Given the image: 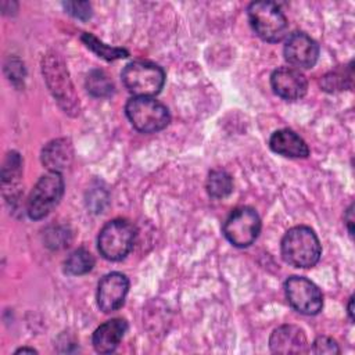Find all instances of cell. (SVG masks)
I'll return each instance as SVG.
<instances>
[{"mask_svg":"<svg viewBox=\"0 0 355 355\" xmlns=\"http://www.w3.org/2000/svg\"><path fill=\"white\" fill-rule=\"evenodd\" d=\"M322 247L316 233L308 226L291 227L282 240V257L294 268H312L318 263Z\"/></svg>","mask_w":355,"mask_h":355,"instance_id":"1","label":"cell"},{"mask_svg":"<svg viewBox=\"0 0 355 355\" xmlns=\"http://www.w3.org/2000/svg\"><path fill=\"white\" fill-rule=\"evenodd\" d=\"M132 126L141 133L162 130L171 121L168 108L153 97H133L125 105Z\"/></svg>","mask_w":355,"mask_h":355,"instance_id":"2","label":"cell"},{"mask_svg":"<svg viewBox=\"0 0 355 355\" xmlns=\"http://www.w3.org/2000/svg\"><path fill=\"white\" fill-rule=\"evenodd\" d=\"M121 76L125 87L136 97H151L158 94L165 82V73L161 67L141 60L129 62L123 68Z\"/></svg>","mask_w":355,"mask_h":355,"instance_id":"3","label":"cell"},{"mask_svg":"<svg viewBox=\"0 0 355 355\" xmlns=\"http://www.w3.org/2000/svg\"><path fill=\"white\" fill-rule=\"evenodd\" d=\"M136 237L135 226L126 219H112L100 230L97 247L108 261H121L132 250Z\"/></svg>","mask_w":355,"mask_h":355,"instance_id":"4","label":"cell"},{"mask_svg":"<svg viewBox=\"0 0 355 355\" xmlns=\"http://www.w3.org/2000/svg\"><path fill=\"white\" fill-rule=\"evenodd\" d=\"M248 19L254 32L265 42H280L287 33V19L272 1H255L248 7Z\"/></svg>","mask_w":355,"mask_h":355,"instance_id":"5","label":"cell"},{"mask_svg":"<svg viewBox=\"0 0 355 355\" xmlns=\"http://www.w3.org/2000/svg\"><path fill=\"white\" fill-rule=\"evenodd\" d=\"M43 75L50 92L64 111L73 115L78 114L79 101L61 57L57 54H47L46 58H43Z\"/></svg>","mask_w":355,"mask_h":355,"instance_id":"6","label":"cell"},{"mask_svg":"<svg viewBox=\"0 0 355 355\" xmlns=\"http://www.w3.org/2000/svg\"><path fill=\"white\" fill-rule=\"evenodd\" d=\"M64 194V179L61 172L49 171L35 184L28 198L26 211L31 219H42L60 202Z\"/></svg>","mask_w":355,"mask_h":355,"instance_id":"7","label":"cell"},{"mask_svg":"<svg viewBox=\"0 0 355 355\" xmlns=\"http://www.w3.org/2000/svg\"><path fill=\"white\" fill-rule=\"evenodd\" d=\"M261 232V219L250 207L236 208L223 223V234L236 247H248Z\"/></svg>","mask_w":355,"mask_h":355,"instance_id":"8","label":"cell"},{"mask_svg":"<svg viewBox=\"0 0 355 355\" xmlns=\"http://www.w3.org/2000/svg\"><path fill=\"white\" fill-rule=\"evenodd\" d=\"M288 304L300 313L316 315L323 306V295L319 287L304 276H291L284 283Z\"/></svg>","mask_w":355,"mask_h":355,"instance_id":"9","label":"cell"},{"mask_svg":"<svg viewBox=\"0 0 355 355\" xmlns=\"http://www.w3.org/2000/svg\"><path fill=\"white\" fill-rule=\"evenodd\" d=\"M129 290V280L121 272H111L105 275L97 287V305L105 312H114L119 309L126 298Z\"/></svg>","mask_w":355,"mask_h":355,"instance_id":"10","label":"cell"},{"mask_svg":"<svg viewBox=\"0 0 355 355\" xmlns=\"http://www.w3.org/2000/svg\"><path fill=\"white\" fill-rule=\"evenodd\" d=\"M283 53L291 65L312 68L319 57V46L305 32H294L287 37Z\"/></svg>","mask_w":355,"mask_h":355,"instance_id":"11","label":"cell"},{"mask_svg":"<svg viewBox=\"0 0 355 355\" xmlns=\"http://www.w3.org/2000/svg\"><path fill=\"white\" fill-rule=\"evenodd\" d=\"M270 86L279 97L290 101L304 97L308 90V82L304 73L291 67H282L273 71Z\"/></svg>","mask_w":355,"mask_h":355,"instance_id":"12","label":"cell"},{"mask_svg":"<svg viewBox=\"0 0 355 355\" xmlns=\"http://www.w3.org/2000/svg\"><path fill=\"white\" fill-rule=\"evenodd\" d=\"M269 347L275 354H304L308 351V341L301 327L283 324L270 334Z\"/></svg>","mask_w":355,"mask_h":355,"instance_id":"13","label":"cell"},{"mask_svg":"<svg viewBox=\"0 0 355 355\" xmlns=\"http://www.w3.org/2000/svg\"><path fill=\"white\" fill-rule=\"evenodd\" d=\"M128 330V322L122 318H114L100 324L92 337L93 347L100 354L114 352Z\"/></svg>","mask_w":355,"mask_h":355,"instance_id":"14","label":"cell"},{"mask_svg":"<svg viewBox=\"0 0 355 355\" xmlns=\"http://www.w3.org/2000/svg\"><path fill=\"white\" fill-rule=\"evenodd\" d=\"M73 159V147L69 139L61 137L51 140L42 150L43 165L53 172H61L68 168Z\"/></svg>","mask_w":355,"mask_h":355,"instance_id":"15","label":"cell"},{"mask_svg":"<svg viewBox=\"0 0 355 355\" xmlns=\"http://www.w3.org/2000/svg\"><path fill=\"white\" fill-rule=\"evenodd\" d=\"M272 151L290 158H305L309 154L306 143L290 129H279L269 139Z\"/></svg>","mask_w":355,"mask_h":355,"instance_id":"16","label":"cell"},{"mask_svg":"<svg viewBox=\"0 0 355 355\" xmlns=\"http://www.w3.org/2000/svg\"><path fill=\"white\" fill-rule=\"evenodd\" d=\"M205 187L212 198H225L233 190V180L225 169H214L207 178Z\"/></svg>","mask_w":355,"mask_h":355,"instance_id":"17","label":"cell"},{"mask_svg":"<svg viewBox=\"0 0 355 355\" xmlns=\"http://www.w3.org/2000/svg\"><path fill=\"white\" fill-rule=\"evenodd\" d=\"M94 266V257L85 248L72 251L64 262V270L68 275L79 276L90 272Z\"/></svg>","mask_w":355,"mask_h":355,"instance_id":"18","label":"cell"},{"mask_svg":"<svg viewBox=\"0 0 355 355\" xmlns=\"http://www.w3.org/2000/svg\"><path fill=\"white\" fill-rule=\"evenodd\" d=\"M82 42L93 53H96L98 57H101V58H104L107 61H112V60H118V58H125V57L129 55L128 50L121 49V47H111L108 44H104L94 35L87 33V32L82 35Z\"/></svg>","mask_w":355,"mask_h":355,"instance_id":"19","label":"cell"},{"mask_svg":"<svg viewBox=\"0 0 355 355\" xmlns=\"http://www.w3.org/2000/svg\"><path fill=\"white\" fill-rule=\"evenodd\" d=\"M352 62H349L348 68L344 69H336L331 71L329 73H326L322 80L320 85L323 87V90L326 92H338V90H344L347 87H351L352 85Z\"/></svg>","mask_w":355,"mask_h":355,"instance_id":"20","label":"cell"},{"mask_svg":"<svg viewBox=\"0 0 355 355\" xmlns=\"http://www.w3.org/2000/svg\"><path fill=\"white\" fill-rule=\"evenodd\" d=\"M86 89L94 97H108L114 90V85L104 71L93 69L86 78Z\"/></svg>","mask_w":355,"mask_h":355,"instance_id":"21","label":"cell"},{"mask_svg":"<svg viewBox=\"0 0 355 355\" xmlns=\"http://www.w3.org/2000/svg\"><path fill=\"white\" fill-rule=\"evenodd\" d=\"M22 173V158L17 151H11L7 154L3 168H1V183L3 187L10 184L11 187L15 186Z\"/></svg>","mask_w":355,"mask_h":355,"instance_id":"22","label":"cell"},{"mask_svg":"<svg viewBox=\"0 0 355 355\" xmlns=\"http://www.w3.org/2000/svg\"><path fill=\"white\" fill-rule=\"evenodd\" d=\"M312 352L334 355V354H340V348L333 338L327 336H319L312 344Z\"/></svg>","mask_w":355,"mask_h":355,"instance_id":"23","label":"cell"},{"mask_svg":"<svg viewBox=\"0 0 355 355\" xmlns=\"http://www.w3.org/2000/svg\"><path fill=\"white\" fill-rule=\"evenodd\" d=\"M62 6L71 15L79 19H87L92 17V7L87 1H68Z\"/></svg>","mask_w":355,"mask_h":355,"instance_id":"24","label":"cell"},{"mask_svg":"<svg viewBox=\"0 0 355 355\" xmlns=\"http://www.w3.org/2000/svg\"><path fill=\"white\" fill-rule=\"evenodd\" d=\"M345 220H347V226H348V232L349 234L352 236L354 234V229H352V222H354V218H352V205L348 208L347 211V216H345Z\"/></svg>","mask_w":355,"mask_h":355,"instance_id":"25","label":"cell"},{"mask_svg":"<svg viewBox=\"0 0 355 355\" xmlns=\"http://www.w3.org/2000/svg\"><path fill=\"white\" fill-rule=\"evenodd\" d=\"M36 354V349H33V348H26V347H24V348H19V349H17L15 351V354Z\"/></svg>","mask_w":355,"mask_h":355,"instance_id":"26","label":"cell"},{"mask_svg":"<svg viewBox=\"0 0 355 355\" xmlns=\"http://www.w3.org/2000/svg\"><path fill=\"white\" fill-rule=\"evenodd\" d=\"M352 304H354V298L351 297L349 298V302H348V313H349V319L354 320V311H352Z\"/></svg>","mask_w":355,"mask_h":355,"instance_id":"27","label":"cell"}]
</instances>
